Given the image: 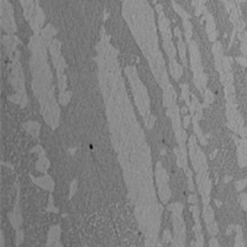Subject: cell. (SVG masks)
<instances>
[{"mask_svg":"<svg viewBox=\"0 0 247 247\" xmlns=\"http://www.w3.org/2000/svg\"><path fill=\"white\" fill-rule=\"evenodd\" d=\"M171 239H172V236H171L169 230H164V232H163V241L164 242H169Z\"/></svg>","mask_w":247,"mask_h":247,"instance_id":"25","label":"cell"},{"mask_svg":"<svg viewBox=\"0 0 247 247\" xmlns=\"http://www.w3.org/2000/svg\"><path fill=\"white\" fill-rule=\"evenodd\" d=\"M203 204H204V205H208V204H209V195H204V197H203Z\"/></svg>","mask_w":247,"mask_h":247,"instance_id":"37","label":"cell"},{"mask_svg":"<svg viewBox=\"0 0 247 247\" xmlns=\"http://www.w3.org/2000/svg\"><path fill=\"white\" fill-rule=\"evenodd\" d=\"M169 210L173 213V214H182L183 211V205L179 204V203H174L169 206Z\"/></svg>","mask_w":247,"mask_h":247,"instance_id":"18","label":"cell"},{"mask_svg":"<svg viewBox=\"0 0 247 247\" xmlns=\"http://www.w3.org/2000/svg\"><path fill=\"white\" fill-rule=\"evenodd\" d=\"M189 202H190V203H193V204H197V202H198V200H197V195H195L194 193H193V195H190V197H189Z\"/></svg>","mask_w":247,"mask_h":247,"instance_id":"36","label":"cell"},{"mask_svg":"<svg viewBox=\"0 0 247 247\" xmlns=\"http://www.w3.org/2000/svg\"><path fill=\"white\" fill-rule=\"evenodd\" d=\"M215 203H216V205H218V206H220V205H221V202H220V200H215Z\"/></svg>","mask_w":247,"mask_h":247,"instance_id":"41","label":"cell"},{"mask_svg":"<svg viewBox=\"0 0 247 247\" xmlns=\"http://www.w3.org/2000/svg\"><path fill=\"white\" fill-rule=\"evenodd\" d=\"M206 226H208V231H209V234H210L211 236H215V235L219 232V229H218V225H216V223H215V221H213V223L208 224Z\"/></svg>","mask_w":247,"mask_h":247,"instance_id":"19","label":"cell"},{"mask_svg":"<svg viewBox=\"0 0 247 247\" xmlns=\"http://www.w3.org/2000/svg\"><path fill=\"white\" fill-rule=\"evenodd\" d=\"M178 48H179V56H180V59H182V63L183 66L185 67L187 66V58H185V46L182 41V38L178 40Z\"/></svg>","mask_w":247,"mask_h":247,"instance_id":"11","label":"cell"},{"mask_svg":"<svg viewBox=\"0 0 247 247\" xmlns=\"http://www.w3.org/2000/svg\"><path fill=\"white\" fill-rule=\"evenodd\" d=\"M204 99H205V103H204V108H206L210 103H213L214 102V95H213V93L209 90V89H205V92H204Z\"/></svg>","mask_w":247,"mask_h":247,"instance_id":"16","label":"cell"},{"mask_svg":"<svg viewBox=\"0 0 247 247\" xmlns=\"http://www.w3.org/2000/svg\"><path fill=\"white\" fill-rule=\"evenodd\" d=\"M22 231H19L17 232V242H16V245H20L21 244V241H22Z\"/></svg>","mask_w":247,"mask_h":247,"instance_id":"34","label":"cell"},{"mask_svg":"<svg viewBox=\"0 0 247 247\" xmlns=\"http://www.w3.org/2000/svg\"><path fill=\"white\" fill-rule=\"evenodd\" d=\"M231 63H232V59L229 58V57H224L223 58V67L225 69L226 73H229L231 71Z\"/></svg>","mask_w":247,"mask_h":247,"instance_id":"20","label":"cell"},{"mask_svg":"<svg viewBox=\"0 0 247 247\" xmlns=\"http://www.w3.org/2000/svg\"><path fill=\"white\" fill-rule=\"evenodd\" d=\"M9 219H10V221H11V224H12V226L14 228H19V225L22 223V218H21V215L19 214V210L16 209V213L14 211V213H11V214H9Z\"/></svg>","mask_w":247,"mask_h":247,"instance_id":"8","label":"cell"},{"mask_svg":"<svg viewBox=\"0 0 247 247\" xmlns=\"http://www.w3.org/2000/svg\"><path fill=\"white\" fill-rule=\"evenodd\" d=\"M209 245H210L211 247H213V246L218 247V246H219V242H218V241H216V240H215V239L213 237V239H211V240L209 241Z\"/></svg>","mask_w":247,"mask_h":247,"instance_id":"35","label":"cell"},{"mask_svg":"<svg viewBox=\"0 0 247 247\" xmlns=\"http://www.w3.org/2000/svg\"><path fill=\"white\" fill-rule=\"evenodd\" d=\"M76 188H77V180H73V182H72V185H71V193H69V197H71V198L73 197V194H74V192H76Z\"/></svg>","mask_w":247,"mask_h":247,"instance_id":"31","label":"cell"},{"mask_svg":"<svg viewBox=\"0 0 247 247\" xmlns=\"http://www.w3.org/2000/svg\"><path fill=\"white\" fill-rule=\"evenodd\" d=\"M237 133H239L241 137H246V136H247V128H246V127H244V126H241V127L239 128Z\"/></svg>","mask_w":247,"mask_h":247,"instance_id":"30","label":"cell"},{"mask_svg":"<svg viewBox=\"0 0 247 247\" xmlns=\"http://www.w3.org/2000/svg\"><path fill=\"white\" fill-rule=\"evenodd\" d=\"M241 52H242V54L247 57V43H242L241 45Z\"/></svg>","mask_w":247,"mask_h":247,"instance_id":"33","label":"cell"},{"mask_svg":"<svg viewBox=\"0 0 247 247\" xmlns=\"http://www.w3.org/2000/svg\"><path fill=\"white\" fill-rule=\"evenodd\" d=\"M183 26H184V30H185V37H187V40H188V42H189L190 38H192L193 26H192V24L188 21V19H183Z\"/></svg>","mask_w":247,"mask_h":247,"instance_id":"12","label":"cell"},{"mask_svg":"<svg viewBox=\"0 0 247 247\" xmlns=\"http://www.w3.org/2000/svg\"><path fill=\"white\" fill-rule=\"evenodd\" d=\"M203 216H204V221L206 225L214 221V211L209 205H205V208L203 210Z\"/></svg>","mask_w":247,"mask_h":247,"instance_id":"7","label":"cell"},{"mask_svg":"<svg viewBox=\"0 0 247 247\" xmlns=\"http://www.w3.org/2000/svg\"><path fill=\"white\" fill-rule=\"evenodd\" d=\"M169 61H171V73H172L173 78L176 80H178L183 74V67L179 66L176 59H169Z\"/></svg>","mask_w":247,"mask_h":247,"instance_id":"4","label":"cell"},{"mask_svg":"<svg viewBox=\"0 0 247 247\" xmlns=\"http://www.w3.org/2000/svg\"><path fill=\"white\" fill-rule=\"evenodd\" d=\"M189 123H190V118H189V116H184V119H183V125H184V128H188Z\"/></svg>","mask_w":247,"mask_h":247,"instance_id":"32","label":"cell"},{"mask_svg":"<svg viewBox=\"0 0 247 247\" xmlns=\"http://www.w3.org/2000/svg\"><path fill=\"white\" fill-rule=\"evenodd\" d=\"M246 185H247V179L237 180V182H236V184H235V187H236V189H237L239 192H241L244 188H246Z\"/></svg>","mask_w":247,"mask_h":247,"instance_id":"23","label":"cell"},{"mask_svg":"<svg viewBox=\"0 0 247 247\" xmlns=\"http://www.w3.org/2000/svg\"><path fill=\"white\" fill-rule=\"evenodd\" d=\"M190 210H192V213H193V218H194L195 223H199V208H198V205L194 204V205L190 208Z\"/></svg>","mask_w":247,"mask_h":247,"instance_id":"22","label":"cell"},{"mask_svg":"<svg viewBox=\"0 0 247 247\" xmlns=\"http://www.w3.org/2000/svg\"><path fill=\"white\" fill-rule=\"evenodd\" d=\"M156 9H157V11H158V12H162V5H157V6H156Z\"/></svg>","mask_w":247,"mask_h":247,"instance_id":"39","label":"cell"},{"mask_svg":"<svg viewBox=\"0 0 247 247\" xmlns=\"http://www.w3.org/2000/svg\"><path fill=\"white\" fill-rule=\"evenodd\" d=\"M32 180H33L36 184H38L40 187H42V188H46V189H48V190H53L54 184H53L52 179H51L48 176L42 177V178H33V177H32Z\"/></svg>","mask_w":247,"mask_h":247,"instance_id":"3","label":"cell"},{"mask_svg":"<svg viewBox=\"0 0 247 247\" xmlns=\"http://www.w3.org/2000/svg\"><path fill=\"white\" fill-rule=\"evenodd\" d=\"M145 124H146V126H147V128H152V126H153V124H154V119L152 118V116H145Z\"/></svg>","mask_w":247,"mask_h":247,"instance_id":"24","label":"cell"},{"mask_svg":"<svg viewBox=\"0 0 247 247\" xmlns=\"http://www.w3.org/2000/svg\"><path fill=\"white\" fill-rule=\"evenodd\" d=\"M174 33H176V36L178 37V40L179 38H182V35H180V31H179V28L177 27V28H174Z\"/></svg>","mask_w":247,"mask_h":247,"instance_id":"38","label":"cell"},{"mask_svg":"<svg viewBox=\"0 0 247 247\" xmlns=\"http://www.w3.org/2000/svg\"><path fill=\"white\" fill-rule=\"evenodd\" d=\"M156 177H157V183L159 185V195L163 203H167L168 197H169V190L167 185V173L166 171L161 167V163L157 164V171H156Z\"/></svg>","mask_w":247,"mask_h":247,"instance_id":"1","label":"cell"},{"mask_svg":"<svg viewBox=\"0 0 247 247\" xmlns=\"http://www.w3.org/2000/svg\"><path fill=\"white\" fill-rule=\"evenodd\" d=\"M239 150H237V156H239V163L241 167L247 166V140L242 137L239 142Z\"/></svg>","mask_w":247,"mask_h":247,"instance_id":"2","label":"cell"},{"mask_svg":"<svg viewBox=\"0 0 247 247\" xmlns=\"http://www.w3.org/2000/svg\"><path fill=\"white\" fill-rule=\"evenodd\" d=\"M48 166H50V162L47 161V158H46L43 154H41L40 159H38V161H37V163H36V167H37V169H38V171H41V172H46V171H47V168H48Z\"/></svg>","mask_w":247,"mask_h":247,"instance_id":"10","label":"cell"},{"mask_svg":"<svg viewBox=\"0 0 247 247\" xmlns=\"http://www.w3.org/2000/svg\"><path fill=\"white\" fill-rule=\"evenodd\" d=\"M173 9H174V10H176V11H177V12H178L183 19H188V17H189V15L187 14V11H184V10H183L180 6H178L176 2H173Z\"/></svg>","mask_w":247,"mask_h":247,"instance_id":"21","label":"cell"},{"mask_svg":"<svg viewBox=\"0 0 247 247\" xmlns=\"http://www.w3.org/2000/svg\"><path fill=\"white\" fill-rule=\"evenodd\" d=\"M241 205H242V208L247 210V194H242L241 195Z\"/></svg>","mask_w":247,"mask_h":247,"instance_id":"27","label":"cell"},{"mask_svg":"<svg viewBox=\"0 0 247 247\" xmlns=\"http://www.w3.org/2000/svg\"><path fill=\"white\" fill-rule=\"evenodd\" d=\"M180 89H182V97L184 99V102L187 103L188 106H190V99H189V88H188V84L184 83V84H180Z\"/></svg>","mask_w":247,"mask_h":247,"instance_id":"13","label":"cell"},{"mask_svg":"<svg viewBox=\"0 0 247 247\" xmlns=\"http://www.w3.org/2000/svg\"><path fill=\"white\" fill-rule=\"evenodd\" d=\"M235 230L237 231V236H236L235 246H244V240H242V229H241L240 226H235Z\"/></svg>","mask_w":247,"mask_h":247,"instance_id":"17","label":"cell"},{"mask_svg":"<svg viewBox=\"0 0 247 247\" xmlns=\"http://www.w3.org/2000/svg\"><path fill=\"white\" fill-rule=\"evenodd\" d=\"M24 127L26 128V131L28 132V133H31L33 137H37L38 136V132H40V125L37 123H33V121H31V123H26L24 124Z\"/></svg>","mask_w":247,"mask_h":247,"instance_id":"6","label":"cell"},{"mask_svg":"<svg viewBox=\"0 0 247 247\" xmlns=\"http://www.w3.org/2000/svg\"><path fill=\"white\" fill-rule=\"evenodd\" d=\"M71 92H61L59 93V103L62 105H67L69 103V99H71Z\"/></svg>","mask_w":247,"mask_h":247,"instance_id":"15","label":"cell"},{"mask_svg":"<svg viewBox=\"0 0 247 247\" xmlns=\"http://www.w3.org/2000/svg\"><path fill=\"white\" fill-rule=\"evenodd\" d=\"M47 210H48V211H54V213H58V209L53 206V199H52V197H50V206L47 208Z\"/></svg>","mask_w":247,"mask_h":247,"instance_id":"26","label":"cell"},{"mask_svg":"<svg viewBox=\"0 0 247 247\" xmlns=\"http://www.w3.org/2000/svg\"><path fill=\"white\" fill-rule=\"evenodd\" d=\"M1 246H4V235L1 232Z\"/></svg>","mask_w":247,"mask_h":247,"instance_id":"40","label":"cell"},{"mask_svg":"<svg viewBox=\"0 0 247 247\" xmlns=\"http://www.w3.org/2000/svg\"><path fill=\"white\" fill-rule=\"evenodd\" d=\"M239 38L241 40L242 43H247V33L245 32V31H242V32L239 33Z\"/></svg>","mask_w":247,"mask_h":247,"instance_id":"29","label":"cell"},{"mask_svg":"<svg viewBox=\"0 0 247 247\" xmlns=\"http://www.w3.org/2000/svg\"><path fill=\"white\" fill-rule=\"evenodd\" d=\"M48 237H50V240H48V242H47V246H51V245L61 246V244L58 242V239H59V228H58V226L51 229Z\"/></svg>","mask_w":247,"mask_h":247,"instance_id":"5","label":"cell"},{"mask_svg":"<svg viewBox=\"0 0 247 247\" xmlns=\"http://www.w3.org/2000/svg\"><path fill=\"white\" fill-rule=\"evenodd\" d=\"M230 179H231V177H226V178H225V182H229Z\"/></svg>","mask_w":247,"mask_h":247,"instance_id":"42","label":"cell"},{"mask_svg":"<svg viewBox=\"0 0 247 247\" xmlns=\"http://www.w3.org/2000/svg\"><path fill=\"white\" fill-rule=\"evenodd\" d=\"M57 78H58V88H59V92H66V87H67L66 76H64L63 73H57Z\"/></svg>","mask_w":247,"mask_h":247,"instance_id":"14","label":"cell"},{"mask_svg":"<svg viewBox=\"0 0 247 247\" xmlns=\"http://www.w3.org/2000/svg\"><path fill=\"white\" fill-rule=\"evenodd\" d=\"M54 33H56L54 28H53L51 25H47L46 28H43V31H42V38H43L45 41H51L52 37L54 36Z\"/></svg>","mask_w":247,"mask_h":247,"instance_id":"9","label":"cell"},{"mask_svg":"<svg viewBox=\"0 0 247 247\" xmlns=\"http://www.w3.org/2000/svg\"><path fill=\"white\" fill-rule=\"evenodd\" d=\"M236 61H237V63H240L241 66L247 67V57H239V58H236Z\"/></svg>","mask_w":247,"mask_h":247,"instance_id":"28","label":"cell"}]
</instances>
